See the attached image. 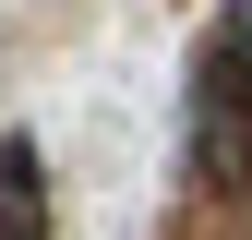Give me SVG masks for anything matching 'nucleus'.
<instances>
[{
  "label": "nucleus",
  "mask_w": 252,
  "mask_h": 240,
  "mask_svg": "<svg viewBox=\"0 0 252 240\" xmlns=\"http://www.w3.org/2000/svg\"><path fill=\"white\" fill-rule=\"evenodd\" d=\"M0 240H48V192H36V144L0 132Z\"/></svg>",
  "instance_id": "f257e3e1"
}]
</instances>
